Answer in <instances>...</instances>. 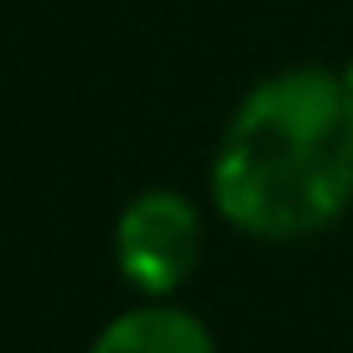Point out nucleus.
<instances>
[{
  "instance_id": "2",
  "label": "nucleus",
  "mask_w": 353,
  "mask_h": 353,
  "mask_svg": "<svg viewBox=\"0 0 353 353\" xmlns=\"http://www.w3.org/2000/svg\"><path fill=\"white\" fill-rule=\"evenodd\" d=\"M203 254V219L182 192L145 188L125 203L114 223V260L125 281L145 296H166L192 276Z\"/></svg>"
},
{
  "instance_id": "1",
  "label": "nucleus",
  "mask_w": 353,
  "mask_h": 353,
  "mask_svg": "<svg viewBox=\"0 0 353 353\" xmlns=\"http://www.w3.org/2000/svg\"><path fill=\"white\" fill-rule=\"evenodd\" d=\"M213 208L254 239H307L353 203V83L291 68L254 83L213 156Z\"/></svg>"
},
{
  "instance_id": "3",
  "label": "nucleus",
  "mask_w": 353,
  "mask_h": 353,
  "mask_svg": "<svg viewBox=\"0 0 353 353\" xmlns=\"http://www.w3.org/2000/svg\"><path fill=\"white\" fill-rule=\"evenodd\" d=\"M88 353H219L213 332L182 307H135L114 317Z\"/></svg>"
}]
</instances>
